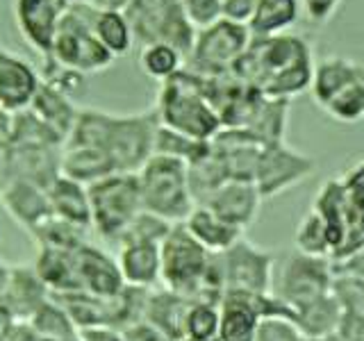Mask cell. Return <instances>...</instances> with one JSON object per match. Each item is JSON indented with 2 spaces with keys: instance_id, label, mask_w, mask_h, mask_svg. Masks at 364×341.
Listing matches in <instances>:
<instances>
[{
  "instance_id": "6da1fadb",
  "label": "cell",
  "mask_w": 364,
  "mask_h": 341,
  "mask_svg": "<svg viewBox=\"0 0 364 341\" xmlns=\"http://www.w3.org/2000/svg\"><path fill=\"white\" fill-rule=\"evenodd\" d=\"M314 71L312 45L294 32L253 37L230 73L267 98L291 100L310 89Z\"/></svg>"
},
{
  "instance_id": "7a4b0ae2",
  "label": "cell",
  "mask_w": 364,
  "mask_h": 341,
  "mask_svg": "<svg viewBox=\"0 0 364 341\" xmlns=\"http://www.w3.org/2000/svg\"><path fill=\"white\" fill-rule=\"evenodd\" d=\"M159 128L157 109L139 114H112L100 109H77V117L64 144L94 146L105 151L117 173H136L155 153Z\"/></svg>"
},
{
  "instance_id": "3957f363",
  "label": "cell",
  "mask_w": 364,
  "mask_h": 341,
  "mask_svg": "<svg viewBox=\"0 0 364 341\" xmlns=\"http://www.w3.org/2000/svg\"><path fill=\"white\" fill-rule=\"evenodd\" d=\"M159 284L189 301L219 305L223 276L216 255L208 253L185 225L178 223L159 244Z\"/></svg>"
},
{
  "instance_id": "277c9868",
  "label": "cell",
  "mask_w": 364,
  "mask_h": 341,
  "mask_svg": "<svg viewBox=\"0 0 364 341\" xmlns=\"http://www.w3.org/2000/svg\"><path fill=\"white\" fill-rule=\"evenodd\" d=\"M155 109L164 128L198 141H210L223 128L219 114L203 94L198 75L187 68H180L176 75L164 80Z\"/></svg>"
},
{
  "instance_id": "5b68a950",
  "label": "cell",
  "mask_w": 364,
  "mask_h": 341,
  "mask_svg": "<svg viewBox=\"0 0 364 341\" xmlns=\"http://www.w3.org/2000/svg\"><path fill=\"white\" fill-rule=\"evenodd\" d=\"M310 94L316 107L337 123L364 121V64L341 55L314 62Z\"/></svg>"
},
{
  "instance_id": "8992f818",
  "label": "cell",
  "mask_w": 364,
  "mask_h": 341,
  "mask_svg": "<svg viewBox=\"0 0 364 341\" xmlns=\"http://www.w3.org/2000/svg\"><path fill=\"white\" fill-rule=\"evenodd\" d=\"M141 210L171 225L182 223L196 207L189 191V173L182 159L153 155L136 170Z\"/></svg>"
},
{
  "instance_id": "52a82bcc",
  "label": "cell",
  "mask_w": 364,
  "mask_h": 341,
  "mask_svg": "<svg viewBox=\"0 0 364 341\" xmlns=\"http://www.w3.org/2000/svg\"><path fill=\"white\" fill-rule=\"evenodd\" d=\"M91 227L112 244H119L128 225L141 214L136 173H114L87 185Z\"/></svg>"
},
{
  "instance_id": "ba28073f",
  "label": "cell",
  "mask_w": 364,
  "mask_h": 341,
  "mask_svg": "<svg viewBox=\"0 0 364 341\" xmlns=\"http://www.w3.org/2000/svg\"><path fill=\"white\" fill-rule=\"evenodd\" d=\"M91 21H94V7H68L60 18V26H57L48 60L80 71L82 75L107 71L114 64V57L96 39Z\"/></svg>"
},
{
  "instance_id": "9c48e42d",
  "label": "cell",
  "mask_w": 364,
  "mask_h": 341,
  "mask_svg": "<svg viewBox=\"0 0 364 341\" xmlns=\"http://www.w3.org/2000/svg\"><path fill=\"white\" fill-rule=\"evenodd\" d=\"M123 16L132 30L134 43H168L182 55H189L196 30L182 14L178 0H130Z\"/></svg>"
},
{
  "instance_id": "30bf717a",
  "label": "cell",
  "mask_w": 364,
  "mask_h": 341,
  "mask_svg": "<svg viewBox=\"0 0 364 341\" xmlns=\"http://www.w3.org/2000/svg\"><path fill=\"white\" fill-rule=\"evenodd\" d=\"M333 261L328 257L305 255L294 248L280 259V264L273 266L271 293L287 305L296 316L301 307L333 289Z\"/></svg>"
},
{
  "instance_id": "8fae6325",
  "label": "cell",
  "mask_w": 364,
  "mask_h": 341,
  "mask_svg": "<svg viewBox=\"0 0 364 341\" xmlns=\"http://www.w3.org/2000/svg\"><path fill=\"white\" fill-rule=\"evenodd\" d=\"M248 26L219 18L210 28H203L193 37V45L185 57L187 71L196 75H223L230 73L235 62L244 55L250 43Z\"/></svg>"
},
{
  "instance_id": "7c38bea8",
  "label": "cell",
  "mask_w": 364,
  "mask_h": 341,
  "mask_svg": "<svg viewBox=\"0 0 364 341\" xmlns=\"http://www.w3.org/2000/svg\"><path fill=\"white\" fill-rule=\"evenodd\" d=\"M314 173L316 159L312 155L289 146L287 141H273L262 146L253 182L262 200H267L299 187Z\"/></svg>"
},
{
  "instance_id": "4fadbf2b",
  "label": "cell",
  "mask_w": 364,
  "mask_h": 341,
  "mask_svg": "<svg viewBox=\"0 0 364 341\" xmlns=\"http://www.w3.org/2000/svg\"><path fill=\"white\" fill-rule=\"evenodd\" d=\"M216 259H219L221 266L225 291H250V293L271 291L276 255L269 248H262L250 242V239L242 237L235 246L216 255Z\"/></svg>"
},
{
  "instance_id": "5bb4252c",
  "label": "cell",
  "mask_w": 364,
  "mask_h": 341,
  "mask_svg": "<svg viewBox=\"0 0 364 341\" xmlns=\"http://www.w3.org/2000/svg\"><path fill=\"white\" fill-rule=\"evenodd\" d=\"M68 5L64 0H11V16L23 41L43 60L50 57L57 26Z\"/></svg>"
},
{
  "instance_id": "9a60e30c",
  "label": "cell",
  "mask_w": 364,
  "mask_h": 341,
  "mask_svg": "<svg viewBox=\"0 0 364 341\" xmlns=\"http://www.w3.org/2000/svg\"><path fill=\"white\" fill-rule=\"evenodd\" d=\"M75 273L80 282V291L98 296V298H114L125 289L117 257L107 255L91 244H82L73 253Z\"/></svg>"
},
{
  "instance_id": "2e32d148",
  "label": "cell",
  "mask_w": 364,
  "mask_h": 341,
  "mask_svg": "<svg viewBox=\"0 0 364 341\" xmlns=\"http://www.w3.org/2000/svg\"><path fill=\"white\" fill-rule=\"evenodd\" d=\"M203 207L212 210L219 219L239 227L246 232L250 225L257 221V214L262 207V196L255 187V182L246 180H228L219 189H214Z\"/></svg>"
},
{
  "instance_id": "e0dca14e",
  "label": "cell",
  "mask_w": 364,
  "mask_h": 341,
  "mask_svg": "<svg viewBox=\"0 0 364 341\" xmlns=\"http://www.w3.org/2000/svg\"><path fill=\"white\" fill-rule=\"evenodd\" d=\"M39 87L41 77L37 68L0 45V112H26Z\"/></svg>"
},
{
  "instance_id": "ac0fdd59",
  "label": "cell",
  "mask_w": 364,
  "mask_h": 341,
  "mask_svg": "<svg viewBox=\"0 0 364 341\" xmlns=\"http://www.w3.org/2000/svg\"><path fill=\"white\" fill-rule=\"evenodd\" d=\"M0 202H3L11 219L30 232H34L43 221H48L53 216L46 189L26 180H7L5 187L0 189Z\"/></svg>"
},
{
  "instance_id": "d6986e66",
  "label": "cell",
  "mask_w": 364,
  "mask_h": 341,
  "mask_svg": "<svg viewBox=\"0 0 364 341\" xmlns=\"http://www.w3.org/2000/svg\"><path fill=\"white\" fill-rule=\"evenodd\" d=\"M259 323L250 291H225L221 296L216 341H255Z\"/></svg>"
},
{
  "instance_id": "ffe728a7",
  "label": "cell",
  "mask_w": 364,
  "mask_h": 341,
  "mask_svg": "<svg viewBox=\"0 0 364 341\" xmlns=\"http://www.w3.org/2000/svg\"><path fill=\"white\" fill-rule=\"evenodd\" d=\"M191 303L193 301L168 291L164 287L151 289L146 298L144 323L151 325L166 341H182L185 339V318Z\"/></svg>"
},
{
  "instance_id": "44dd1931",
  "label": "cell",
  "mask_w": 364,
  "mask_h": 341,
  "mask_svg": "<svg viewBox=\"0 0 364 341\" xmlns=\"http://www.w3.org/2000/svg\"><path fill=\"white\" fill-rule=\"evenodd\" d=\"M117 264L125 287L155 289L159 284V244L123 242L119 244Z\"/></svg>"
},
{
  "instance_id": "7402d4cb",
  "label": "cell",
  "mask_w": 364,
  "mask_h": 341,
  "mask_svg": "<svg viewBox=\"0 0 364 341\" xmlns=\"http://www.w3.org/2000/svg\"><path fill=\"white\" fill-rule=\"evenodd\" d=\"M46 196H48L50 212L55 219L66 221L77 227H85V230L91 227L87 185H80V182L60 173L48 185V189H46Z\"/></svg>"
},
{
  "instance_id": "603a6c76",
  "label": "cell",
  "mask_w": 364,
  "mask_h": 341,
  "mask_svg": "<svg viewBox=\"0 0 364 341\" xmlns=\"http://www.w3.org/2000/svg\"><path fill=\"white\" fill-rule=\"evenodd\" d=\"M182 225H185V230L212 255L223 253V250L235 246L242 237H246L239 227L225 223L212 210L203 207V205H196V207L189 212L187 219L182 221Z\"/></svg>"
},
{
  "instance_id": "cb8c5ba5",
  "label": "cell",
  "mask_w": 364,
  "mask_h": 341,
  "mask_svg": "<svg viewBox=\"0 0 364 341\" xmlns=\"http://www.w3.org/2000/svg\"><path fill=\"white\" fill-rule=\"evenodd\" d=\"M48 289L43 287V282L37 278V273L30 271L28 266H14L9 269V280L3 298L5 310L9 314H16L23 318H30L39 307L48 301Z\"/></svg>"
},
{
  "instance_id": "d4e9b609",
  "label": "cell",
  "mask_w": 364,
  "mask_h": 341,
  "mask_svg": "<svg viewBox=\"0 0 364 341\" xmlns=\"http://www.w3.org/2000/svg\"><path fill=\"white\" fill-rule=\"evenodd\" d=\"M287 121H289V100L267 98L259 94L242 130L253 134L259 144L284 141Z\"/></svg>"
},
{
  "instance_id": "484cf974",
  "label": "cell",
  "mask_w": 364,
  "mask_h": 341,
  "mask_svg": "<svg viewBox=\"0 0 364 341\" xmlns=\"http://www.w3.org/2000/svg\"><path fill=\"white\" fill-rule=\"evenodd\" d=\"M28 109L43 125H48L62 141H66V136L71 132L75 117H77V107L73 105V100L62 96L60 91H55L53 87L43 85V82L37 89V94H34Z\"/></svg>"
},
{
  "instance_id": "4316f807",
  "label": "cell",
  "mask_w": 364,
  "mask_h": 341,
  "mask_svg": "<svg viewBox=\"0 0 364 341\" xmlns=\"http://www.w3.org/2000/svg\"><path fill=\"white\" fill-rule=\"evenodd\" d=\"M301 18L299 0H259L253 16L248 21L250 37L289 32Z\"/></svg>"
},
{
  "instance_id": "83f0119b",
  "label": "cell",
  "mask_w": 364,
  "mask_h": 341,
  "mask_svg": "<svg viewBox=\"0 0 364 341\" xmlns=\"http://www.w3.org/2000/svg\"><path fill=\"white\" fill-rule=\"evenodd\" d=\"M339 323H341V307L333 296V289L296 312V328H299L307 339L337 332Z\"/></svg>"
},
{
  "instance_id": "f1b7e54d",
  "label": "cell",
  "mask_w": 364,
  "mask_h": 341,
  "mask_svg": "<svg viewBox=\"0 0 364 341\" xmlns=\"http://www.w3.org/2000/svg\"><path fill=\"white\" fill-rule=\"evenodd\" d=\"M96 39L105 45V50L117 60V57L130 55L134 48L132 30L125 21L123 11H100L94 9V21H91Z\"/></svg>"
},
{
  "instance_id": "f546056e",
  "label": "cell",
  "mask_w": 364,
  "mask_h": 341,
  "mask_svg": "<svg viewBox=\"0 0 364 341\" xmlns=\"http://www.w3.org/2000/svg\"><path fill=\"white\" fill-rule=\"evenodd\" d=\"M185 66V55L168 43H148L139 48V68L153 80L164 82Z\"/></svg>"
},
{
  "instance_id": "4dcf8cb0",
  "label": "cell",
  "mask_w": 364,
  "mask_h": 341,
  "mask_svg": "<svg viewBox=\"0 0 364 341\" xmlns=\"http://www.w3.org/2000/svg\"><path fill=\"white\" fill-rule=\"evenodd\" d=\"M208 153H210V141L191 139V136H185L176 130H168L159 123L157 134H155V153L153 155L176 157L189 166L193 162H198V159H203Z\"/></svg>"
},
{
  "instance_id": "1f68e13d",
  "label": "cell",
  "mask_w": 364,
  "mask_h": 341,
  "mask_svg": "<svg viewBox=\"0 0 364 341\" xmlns=\"http://www.w3.org/2000/svg\"><path fill=\"white\" fill-rule=\"evenodd\" d=\"M294 246L299 253L330 259V253H333V250H330L328 230L321 221V216H318L312 207L299 221V227H296V234H294Z\"/></svg>"
},
{
  "instance_id": "d6a6232c",
  "label": "cell",
  "mask_w": 364,
  "mask_h": 341,
  "mask_svg": "<svg viewBox=\"0 0 364 341\" xmlns=\"http://www.w3.org/2000/svg\"><path fill=\"white\" fill-rule=\"evenodd\" d=\"M41 82L53 87L55 91H60L66 98H80L87 94V75H82L80 71H73V68L57 64L55 60H43L41 62Z\"/></svg>"
},
{
  "instance_id": "836d02e7",
  "label": "cell",
  "mask_w": 364,
  "mask_h": 341,
  "mask_svg": "<svg viewBox=\"0 0 364 341\" xmlns=\"http://www.w3.org/2000/svg\"><path fill=\"white\" fill-rule=\"evenodd\" d=\"M219 332V305L193 301L185 318V337L193 341H214Z\"/></svg>"
},
{
  "instance_id": "e575fe53",
  "label": "cell",
  "mask_w": 364,
  "mask_h": 341,
  "mask_svg": "<svg viewBox=\"0 0 364 341\" xmlns=\"http://www.w3.org/2000/svg\"><path fill=\"white\" fill-rule=\"evenodd\" d=\"M333 296L341 307V314L364 318V280L335 276Z\"/></svg>"
},
{
  "instance_id": "d590c367",
  "label": "cell",
  "mask_w": 364,
  "mask_h": 341,
  "mask_svg": "<svg viewBox=\"0 0 364 341\" xmlns=\"http://www.w3.org/2000/svg\"><path fill=\"white\" fill-rule=\"evenodd\" d=\"M178 3L196 32L223 18V0H178Z\"/></svg>"
},
{
  "instance_id": "8d00e7d4",
  "label": "cell",
  "mask_w": 364,
  "mask_h": 341,
  "mask_svg": "<svg viewBox=\"0 0 364 341\" xmlns=\"http://www.w3.org/2000/svg\"><path fill=\"white\" fill-rule=\"evenodd\" d=\"M255 341H307L296 323L284 321V318H267L259 323Z\"/></svg>"
},
{
  "instance_id": "74e56055",
  "label": "cell",
  "mask_w": 364,
  "mask_h": 341,
  "mask_svg": "<svg viewBox=\"0 0 364 341\" xmlns=\"http://www.w3.org/2000/svg\"><path fill=\"white\" fill-rule=\"evenodd\" d=\"M341 3L344 0H299V7L307 23H312V26H326L328 21H333Z\"/></svg>"
},
{
  "instance_id": "f35d334b",
  "label": "cell",
  "mask_w": 364,
  "mask_h": 341,
  "mask_svg": "<svg viewBox=\"0 0 364 341\" xmlns=\"http://www.w3.org/2000/svg\"><path fill=\"white\" fill-rule=\"evenodd\" d=\"M333 273L335 276H346V278H360L364 280V246H360L353 253L333 259Z\"/></svg>"
},
{
  "instance_id": "ab89813d",
  "label": "cell",
  "mask_w": 364,
  "mask_h": 341,
  "mask_svg": "<svg viewBox=\"0 0 364 341\" xmlns=\"http://www.w3.org/2000/svg\"><path fill=\"white\" fill-rule=\"evenodd\" d=\"M259 0H223V18L248 26Z\"/></svg>"
},
{
  "instance_id": "60d3db41",
  "label": "cell",
  "mask_w": 364,
  "mask_h": 341,
  "mask_svg": "<svg viewBox=\"0 0 364 341\" xmlns=\"http://www.w3.org/2000/svg\"><path fill=\"white\" fill-rule=\"evenodd\" d=\"M337 332L346 341H364V318L341 314V323Z\"/></svg>"
},
{
  "instance_id": "b9f144b4",
  "label": "cell",
  "mask_w": 364,
  "mask_h": 341,
  "mask_svg": "<svg viewBox=\"0 0 364 341\" xmlns=\"http://www.w3.org/2000/svg\"><path fill=\"white\" fill-rule=\"evenodd\" d=\"M130 0H89V7L100 11H123Z\"/></svg>"
},
{
  "instance_id": "7bdbcfd3",
  "label": "cell",
  "mask_w": 364,
  "mask_h": 341,
  "mask_svg": "<svg viewBox=\"0 0 364 341\" xmlns=\"http://www.w3.org/2000/svg\"><path fill=\"white\" fill-rule=\"evenodd\" d=\"M307 341H346V339L341 337L339 332H330L326 337H316V339H307Z\"/></svg>"
},
{
  "instance_id": "ee69618b",
  "label": "cell",
  "mask_w": 364,
  "mask_h": 341,
  "mask_svg": "<svg viewBox=\"0 0 364 341\" xmlns=\"http://www.w3.org/2000/svg\"><path fill=\"white\" fill-rule=\"evenodd\" d=\"M68 7H75V5H89V0H64Z\"/></svg>"
},
{
  "instance_id": "f6af8a7d",
  "label": "cell",
  "mask_w": 364,
  "mask_h": 341,
  "mask_svg": "<svg viewBox=\"0 0 364 341\" xmlns=\"http://www.w3.org/2000/svg\"><path fill=\"white\" fill-rule=\"evenodd\" d=\"M182 341H193V339H187V337H185V339H182Z\"/></svg>"
},
{
  "instance_id": "bcb514c9",
  "label": "cell",
  "mask_w": 364,
  "mask_h": 341,
  "mask_svg": "<svg viewBox=\"0 0 364 341\" xmlns=\"http://www.w3.org/2000/svg\"><path fill=\"white\" fill-rule=\"evenodd\" d=\"M214 341H216V339H214Z\"/></svg>"
}]
</instances>
